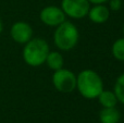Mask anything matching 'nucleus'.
<instances>
[{
  "mask_svg": "<svg viewBox=\"0 0 124 123\" xmlns=\"http://www.w3.org/2000/svg\"><path fill=\"white\" fill-rule=\"evenodd\" d=\"M2 30H3V24H2V21H1V19H0V34L2 33Z\"/></svg>",
  "mask_w": 124,
  "mask_h": 123,
  "instance_id": "nucleus-16",
  "label": "nucleus"
},
{
  "mask_svg": "<svg viewBox=\"0 0 124 123\" xmlns=\"http://www.w3.org/2000/svg\"><path fill=\"white\" fill-rule=\"evenodd\" d=\"M79 39V32L76 25L70 21L62 22L58 25L54 33V43L58 49L69 51L77 45Z\"/></svg>",
  "mask_w": 124,
  "mask_h": 123,
  "instance_id": "nucleus-3",
  "label": "nucleus"
},
{
  "mask_svg": "<svg viewBox=\"0 0 124 123\" xmlns=\"http://www.w3.org/2000/svg\"><path fill=\"white\" fill-rule=\"evenodd\" d=\"M90 4H105L108 2V0H88Z\"/></svg>",
  "mask_w": 124,
  "mask_h": 123,
  "instance_id": "nucleus-15",
  "label": "nucleus"
},
{
  "mask_svg": "<svg viewBox=\"0 0 124 123\" xmlns=\"http://www.w3.org/2000/svg\"><path fill=\"white\" fill-rule=\"evenodd\" d=\"M45 63L50 70L57 71V70L63 68L64 58L59 51H49V54H47Z\"/></svg>",
  "mask_w": 124,
  "mask_h": 123,
  "instance_id": "nucleus-10",
  "label": "nucleus"
},
{
  "mask_svg": "<svg viewBox=\"0 0 124 123\" xmlns=\"http://www.w3.org/2000/svg\"><path fill=\"white\" fill-rule=\"evenodd\" d=\"M100 123H119L121 120V113L116 107L102 108L99 112Z\"/></svg>",
  "mask_w": 124,
  "mask_h": 123,
  "instance_id": "nucleus-9",
  "label": "nucleus"
},
{
  "mask_svg": "<svg viewBox=\"0 0 124 123\" xmlns=\"http://www.w3.org/2000/svg\"><path fill=\"white\" fill-rule=\"evenodd\" d=\"M51 81L54 87L60 93L68 94L76 89V75L69 69L61 68L54 71Z\"/></svg>",
  "mask_w": 124,
  "mask_h": 123,
  "instance_id": "nucleus-4",
  "label": "nucleus"
},
{
  "mask_svg": "<svg viewBox=\"0 0 124 123\" xmlns=\"http://www.w3.org/2000/svg\"><path fill=\"white\" fill-rule=\"evenodd\" d=\"M65 14L60 7L57 6H47L41 9L39 13V19L45 25L57 27L62 22L65 21Z\"/></svg>",
  "mask_w": 124,
  "mask_h": 123,
  "instance_id": "nucleus-6",
  "label": "nucleus"
},
{
  "mask_svg": "<svg viewBox=\"0 0 124 123\" xmlns=\"http://www.w3.org/2000/svg\"><path fill=\"white\" fill-rule=\"evenodd\" d=\"M122 32H123V36H124V24H123V28H122Z\"/></svg>",
  "mask_w": 124,
  "mask_h": 123,
  "instance_id": "nucleus-17",
  "label": "nucleus"
},
{
  "mask_svg": "<svg viewBox=\"0 0 124 123\" xmlns=\"http://www.w3.org/2000/svg\"><path fill=\"white\" fill-rule=\"evenodd\" d=\"M97 99H98L99 104L102 106V108H112V107H116L118 104V99H116V96L113 91L102 89V92L99 94Z\"/></svg>",
  "mask_w": 124,
  "mask_h": 123,
  "instance_id": "nucleus-11",
  "label": "nucleus"
},
{
  "mask_svg": "<svg viewBox=\"0 0 124 123\" xmlns=\"http://www.w3.org/2000/svg\"><path fill=\"white\" fill-rule=\"evenodd\" d=\"M10 36L16 44L24 45L33 38V28L27 22L17 21L11 26Z\"/></svg>",
  "mask_w": 124,
  "mask_h": 123,
  "instance_id": "nucleus-7",
  "label": "nucleus"
},
{
  "mask_svg": "<svg viewBox=\"0 0 124 123\" xmlns=\"http://www.w3.org/2000/svg\"><path fill=\"white\" fill-rule=\"evenodd\" d=\"M65 16L79 20L87 16L90 3L88 0H62L61 7Z\"/></svg>",
  "mask_w": 124,
  "mask_h": 123,
  "instance_id": "nucleus-5",
  "label": "nucleus"
},
{
  "mask_svg": "<svg viewBox=\"0 0 124 123\" xmlns=\"http://www.w3.org/2000/svg\"><path fill=\"white\" fill-rule=\"evenodd\" d=\"M76 89L86 99H97L103 89L102 78L96 71L85 69L76 75Z\"/></svg>",
  "mask_w": 124,
  "mask_h": 123,
  "instance_id": "nucleus-1",
  "label": "nucleus"
},
{
  "mask_svg": "<svg viewBox=\"0 0 124 123\" xmlns=\"http://www.w3.org/2000/svg\"><path fill=\"white\" fill-rule=\"evenodd\" d=\"M113 92L116 96L118 102L124 105V73H122L116 78V83H114Z\"/></svg>",
  "mask_w": 124,
  "mask_h": 123,
  "instance_id": "nucleus-13",
  "label": "nucleus"
},
{
  "mask_svg": "<svg viewBox=\"0 0 124 123\" xmlns=\"http://www.w3.org/2000/svg\"><path fill=\"white\" fill-rule=\"evenodd\" d=\"M87 16L93 23L95 24H103L109 20L110 10L105 4H94L89 8Z\"/></svg>",
  "mask_w": 124,
  "mask_h": 123,
  "instance_id": "nucleus-8",
  "label": "nucleus"
},
{
  "mask_svg": "<svg viewBox=\"0 0 124 123\" xmlns=\"http://www.w3.org/2000/svg\"><path fill=\"white\" fill-rule=\"evenodd\" d=\"M109 7L108 8L112 11H120L122 8V0H108Z\"/></svg>",
  "mask_w": 124,
  "mask_h": 123,
  "instance_id": "nucleus-14",
  "label": "nucleus"
},
{
  "mask_svg": "<svg viewBox=\"0 0 124 123\" xmlns=\"http://www.w3.org/2000/svg\"><path fill=\"white\" fill-rule=\"evenodd\" d=\"M50 49L48 43L43 38H32L24 44L22 57L24 62L33 68L45 64L47 54Z\"/></svg>",
  "mask_w": 124,
  "mask_h": 123,
  "instance_id": "nucleus-2",
  "label": "nucleus"
},
{
  "mask_svg": "<svg viewBox=\"0 0 124 123\" xmlns=\"http://www.w3.org/2000/svg\"><path fill=\"white\" fill-rule=\"evenodd\" d=\"M111 52L114 59L121 61V62H124V37L118 38L112 44Z\"/></svg>",
  "mask_w": 124,
  "mask_h": 123,
  "instance_id": "nucleus-12",
  "label": "nucleus"
}]
</instances>
